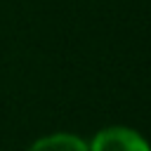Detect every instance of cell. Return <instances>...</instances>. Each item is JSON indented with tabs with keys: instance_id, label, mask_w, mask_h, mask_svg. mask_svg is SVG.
Wrapping results in <instances>:
<instances>
[{
	"instance_id": "1",
	"label": "cell",
	"mask_w": 151,
	"mask_h": 151,
	"mask_svg": "<svg viewBox=\"0 0 151 151\" xmlns=\"http://www.w3.org/2000/svg\"><path fill=\"white\" fill-rule=\"evenodd\" d=\"M90 151H151V149L134 130L106 127L94 137Z\"/></svg>"
},
{
	"instance_id": "2",
	"label": "cell",
	"mask_w": 151,
	"mask_h": 151,
	"mask_svg": "<svg viewBox=\"0 0 151 151\" xmlns=\"http://www.w3.org/2000/svg\"><path fill=\"white\" fill-rule=\"evenodd\" d=\"M28 151H90V149L85 146L83 139L59 132V134H50V137L38 139Z\"/></svg>"
}]
</instances>
